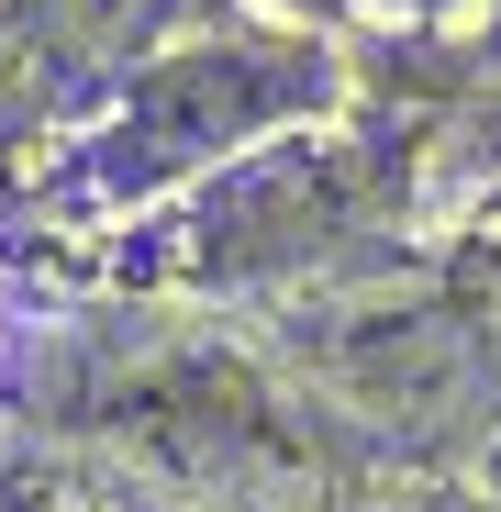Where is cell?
<instances>
[{"label": "cell", "instance_id": "6da1fadb", "mask_svg": "<svg viewBox=\"0 0 501 512\" xmlns=\"http://www.w3.org/2000/svg\"><path fill=\"white\" fill-rule=\"evenodd\" d=\"M323 101H334L323 45H301V34H201V45H167L90 123V145H78L67 179L123 212V201H156V190L201 179V167L312 123Z\"/></svg>", "mask_w": 501, "mask_h": 512}, {"label": "cell", "instance_id": "7a4b0ae2", "mask_svg": "<svg viewBox=\"0 0 501 512\" xmlns=\"http://www.w3.org/2000/svg\"><path fill=\"white\" fill-rule=\"evenodd\" d=\"M479 56H490V101H501V0H490V45Z\"/></svg>", "mask_w": 501, "mask_h": 512}, {"label": "cell", "instance_id": "3957f363", "mask_svg": "<svg viewBox=\"0 0 501 512\" xmlns=\"http://www.w3.org/2000/svg\"><path fill=\"white\" fill-rule=\"evenodd\" d=\"M412 12H435V0H412Z\"/></svg>", "mask_w": 501, "mask_h": 512}]
</instances>
